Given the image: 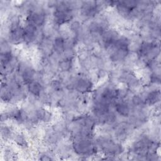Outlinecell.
Wrapping results in <instances>:
<instances>
[{
	"mask_svg": "<svg viewBox=\"0 0 161 161\" xmlns=\"http://www.w3.org/2000/svg\"><path fill=\"white\" fill-rule=\"evenodd\" d=\"M75 150L79 152L80 153H88L92 151V145L91 144V141L84 138L78 140L75 145Z\"/></svg>",
	"mask_w": 161,
	"mask_h": 161,
	"instance_id": "6da1fadb",
	"label": "cell"
},
{
	"mask_svg": "<svg viewBox=\"0 0 161 161\" xmlns=\"http://www.w3.org/2000/svg\"><path fill=\"white\" fill-rule=\"evenodd\" d=\"M28 21L29 24L34 26H40L45 21V16L40 13L33 12L31 13L28 16Z\"/></svg>",
	"mask_w": 161,
	"mask_h": 161,
	"instance_id": "7a4b0ae2",
	"label": "cell"
},
{
	"mask_svg": "<svg viewBox=\"0 0 161 161\" xmlns=\"http://www.w3.org/2000/svg\"><path fill=\"white\" fill-rule=\"evenodd\" d=\"M75 87L79 91H87L91 88V82L89 80L80 78L75 82Z\"/></svg>",
	"mask_w": 161,
	"mask_h": 161,
	"instance_id": "3957f363",
	"label": "cell"
},
{
	"mask_svg": "<svg viewBox=\"0 0 161 161\" xmlns=\"http://www.w3.org/2000/svg\"><path fill=\"white\" fill-rule=\"evenodd\" d=\"M116 111L119 113V114L123 116H127L129 114L130 109L127 104H126L125 103H123V102L118 103L116 104Z\"/></svg>",
	"mask_w": 161,
	"mask_h": 161,
	"instance_id": "277c9868",
	"label": "cell"
},
{
	"mask_svg": "<svg viewBox=\"0 0 161 161\" xmlns=\"http://www.w3.org/2000/svg\"><path fill=\"white\" fill-rule=\"evenodd\" d=\"M53 47L57 53H61L65 48V42L62 38H57L54 41Z\"/></svg>",
	"mask_w": 161,
	"mask_h": 161,
	"instance_id": "5b68a950",
	"label": "cell"
},
{
	"mask_svg": "<svg viewBox=\"0 0 161 161\" xmlns=\"http://www.w3.org/2000/svg\"><path fill=\"white\" fill-rule=\"evenodd\" d=\"M29 91L35 96H38L42 90L41 85L37 82H30L28 86Z\"/></svg>",
	"mask_w": 161,
	"mask_h": 161,
	"instance_id": "8992f818",
	"label": "cell"
},
{
	"mask_svg": "<svg viewBox=\"0 0 161 161\" xmlns=\"http://www.w3.org/2000/svg\"><path fill=\"white\" fill-rule=\"evenodd\" d=\"M160 97V92L159 91H152L151 92H150L148 96L146 98V101L150 104H152L155 103Z\"/></svg>",
	"mask_w": 161,
	"mask_h": 161,
	"instance_id": "52a82bcc",
	"label": "cell"
},
{
	"mask_svg": "<svg viewBox=\"0 0 161 161\" xmlns=\"http://www.w3.org/2000/svg\"><path fill=\"white\" fill-rule=\"evenodd\" d=\"M71 61L70 59H66L63 61H62L60 64V67L63 70L67 71L69 70L71 67Z\"/></svg>",
	"mask_w": 161,
	"mask_h": 161,
	"instance_id": "ba28073f",
	"label": "cell"
}]
</instances>
